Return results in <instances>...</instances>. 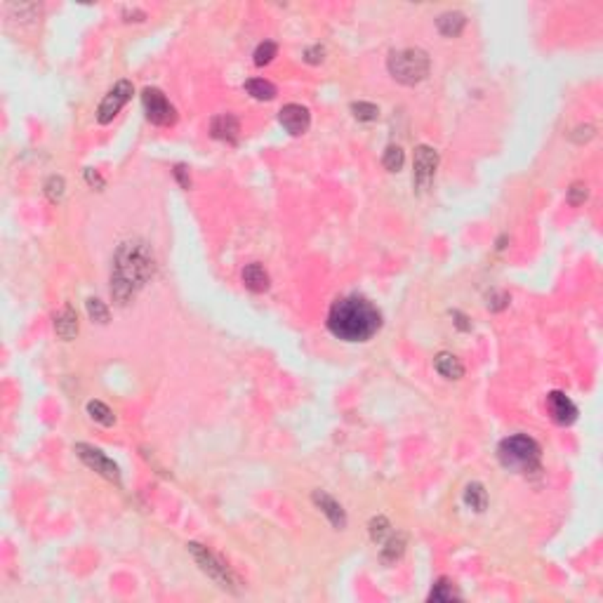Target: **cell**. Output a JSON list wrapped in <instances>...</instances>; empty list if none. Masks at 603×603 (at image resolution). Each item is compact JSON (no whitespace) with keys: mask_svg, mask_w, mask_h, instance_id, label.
I'll use <instances>...</instances> for the list:
<instances>
[{"mask_svg":"<svg viewBox=\"0 0 603 603\" xmlns=\"http://www.w3.org/2000/svg\"><path fill=\"white\" fill-rule=\"evenodd\" d=\"M155 276V255L141 238L123 241L111 259V297L118 307H125L137 297L144 285Z\"/></svg>","mask_w":603,"mask_h":603,"instance_id":"cell-1","label":"cell"},{"mask_svg":"<svg viewBox=\"0 0 603 603\" xmlns=\"http://www.w3.org/2000/svg\"><path fill=\"white\" fill-rule=\"evenodd\" d=\"M326 326L342 342H368L382 330V311L368 297L347 295L333 302Z\"/></svg>","mask_w":603,"mask_h":603,"instance_id":"cell-2","label":"cell"},{"mask_svg":"<svg viewBox=\"0 0 603 603\" xmlns=\"http://www.w3.org/2000/svg\"><path fill=\"white\" fill-rule=\"evenodd\" d=\"M497 459L504 469L521 471V474H537L542 469V448L535 438L526 436V434H514V436L500 441Z\"/></svg>","mask_w":603,"mask_h":603,"instance_id":"cell-3","label":"cell"},{"mask_svg":"<svg viewBox=\"0 0 603 603\" xmlns=\"http://www.w3.org/2000/svg\"><path fill=\"white\" fill-rule=\"evenodd\" d=\"M387 69L391 78L401 85H417L431 71V60L422 48L394 50L387 60Z\"/></svg>","mask_w":603,"mask_h":603,"instance_id":"cell-4","label":"cell"},{"mask_svg":"<svg viewBox=\"0 0 603 603\" xmlns=\"http://www.w3.org/2000/svg\"><path fill=\"white\" fill-rule=\"evenodd\" d=\"M186 549H189L193 561L198 563V568L203 570L207 578L215 580L219 587L226 589V592H233V594L238 592V585H241V582H238L236 575L231 573V568L226 566L217 554H212L210 549L203 547V544H198V542H189L186 544Z\"/></svg>","mask_w":603,"mask_h":603,"instance_id":"cell-5","label":"cell"},{"mask_svg":"<svg viewBox=\"0 0 603 603\" xmlns=\"http://www.w3.org/2000/svg\"><path fill=\"white\" fill-rule=\"evenodd\" d=\"M141 109H144L146 120L158 127H170L177 123V109L172 106V102L158 88L141 90Z\"/></svg>","mask_w":603,"mask_h":603,"instance_id":"cell-6","label":"cell"},{"mask_svg":"<svg viewBox=\"0 0 603 603\" xmlns=\"http://www.w3.org/2000/svg\"><path fill=\"white\" fill-rule=\"evenodd\" d=\"M438 167V151L429 144H420L415 148L413 158V186L417 193H424L431 186L434 177H436Z\"/></svg>","mask_w":603,"mask_h":603,"instance_id":"cell-7","label":"cell"},{"mask_svg":"<svg viewBox=\"0 0 603 603\" xmlns=\"http://www.w3.org/2000/svg\"><path fill=\"white\" fill-rule=\"evenodd\" d=\"M132 95H134V88L130 81L116 83V85L104 95L99 106H97V123H99V125H109V123L120 113V109L132 99Z\"/></svg>","mask_w":603,"mask_h":603,"instance_id":"cell-8","label":"cell"},{"mask_svg":"<svg viewBox=\"0 0 603 603\" xmlns=\"http://www.w3.org/2000/svg\"><path fill=\"white\" fill-rule=\"evenodd\" d=\"M76 455L85 462L90 469H95L97 474H102L106 481L111 483H118L120 485V466L113 462L111 457H106L99 448L95 445H88V443H76Z\"/></svg>","mask_w":603,"mask_h":603,"instance_id":"cell-9","label":"cell"},{"mask_svg":"<svg viewBox=\"0 0 603 603\" xmlns=\"http://www.w3.org/2000/svg\"><path fill=\"white\" fill-rule=\"evenodd\" d=\"M278 123L283 125L285 132H290L293 137H300L311 127V111L302 104H285L278 111Z\"/></svg>","mask_w":603,"mask_h":603,"instance_id":"cell-10","label":"cell"},{"mask_svg":"<svg viewBox=\"0 0 603 603\" xmlns=\"http://www.w3.org/2000/svg\"><path fill=\"white\" fill-rule=\"evenodd\" d=\"M547 410L552 415V420L561 427H570L578 420V406L573 403V398L563 391H549L547 394Z\"/></svg>","mask_w":603,"mask_h":603,"instance_id":"cell-11","label":"cell"},{"mask_svg":"<svg viewBox=\"0 0 603 603\" xmlns=\"http://www.w3.org/2000/svg\"><path fill=\"white\" fill-rule=\"evenodd\" d=\"M311 502H314L316 507L321 509V514L326 516L330 523H333L335 530H345L347 528V511H345V507H342L340 502L335 500L333 495H328L326 490H314Z\"/></svg>","mask_w":603,"mask_h":603,"instance_id":"cell-12","label":"cell"},{"mask_svg":"<svg viewBox=\"0 0 603 603\" xmlns=\"http://www.w3.org/2000/svg\"><path fill=\"white\" fill-rule=\"evenodd\" d=\"M210 134L226 144H236L241 137V120L233 113H219L210 120Z\"/></svg>","mask_w":603,"mask_h":603,"instance_id":"cell-13","label":"cell"},{"mask_svg":"<svg viewBox=\"0 0 603 603\" xmlns=\"http://www.w3.org/2000/svg\"><path fill=\"white\" fill-rule=\"evenodd\" d=\"M78 330H81V323H78V314L71 304H64V307L55 314V333L60 340L71 342L76 340Z\"/></svg>","mask_w":603,"mask_h":603,"instance_id":"cell-14","label":"cell"},{"mask_svg":"<svg viewBox=\"0 0 603 603\" xmlns=\"http://www.w3.org/2000/svg\"><path fill=\"white\" fill-rule=\"evenodd\" d=\"M243 285L250 290V293H267L271 288V276L269 271L262 267L259 262H250L245 264V269L241 271Z\"/></svg>","mask_w":603,"mask_h":603,"instance_id":"cell-15","label":"cell"},{"mask_svg":"<svg viewBox=\"0 0 603 603\" xmlns=\"http://www.w3.org/2000/svg\"><path fill=\"white\" fill-rule=\"evenodd\" d=\"M434 368H436V373L445 380H462L464 377V363L450 352L436 354V359H434Z\"/></svg>","mask_w":603,"mask_h":603,"instance_id":"cell-16","label":"cell"},{"mask_svg":"<svg viewBox=\"0 0 603 603\" xmlns=\"http://www.w3.org/2000/svg\"><path fill=\"white\" fill-rule=\"evenodd\" d=\"M464 26H466V17L457 10L443 12V15H438V19H436L438 34L445 36V38H457L464 31Z\"/></svg>","mask_w":603,"mask_h":603,"instance_id":"cell-17","label":"cell"},{"mask_svg":"<svg viewBox=\"0 0 603 603\" xmlns=\"http://www.w3.org/2000/svg\"><path fill=\"white\" fill-rule=\"evenodd\" d=\"M245 92L257 102H271L276 99L278 90L267 78H250V81H245Z\"/></svg>","mask_w":603,"mask_h":603,"instance_id":"cell-18","label":"cell"},{"mask_svg":"<svg viewBox=\"0 0 603 603\" xmlns=\"http://www.w3.org/2000/svg\"><path fill=\"white\" fill-rule=\"evenodd\" d=\"M462 500L469 509L485 511V507H488V490H485L483 483L471 481V483H466V488L462 492Z\"/></svg>","mask_w":603,"mask_h":603,"instance_id":"cell-19","label":"cell"},{"mask_svg":"<svg viewBox=\"0 0 603 603\" xmlns=\"http://www.w3.org/2000/svg\"><path fill=\"white\" fill-rule=\"evenodd\" d=\"M457 599H462V594L457 592L455 582L448 580V578L436 580V585L431 587L429 596H427V601H431V603H448V601H457Z\"/></svg>","mask_w":603,"mask_h":603,"instance_id":"cell-20","label":"cell"},{"mask_svg":"<svg viewBox=\"0 0 603 603\" xmlns=\"http://www.w3.org/2000/svg\"><path fill=\"white\" fill-rule=\"evenodd\" d=\"M382 544H384V547L380 549L382 561H384V563H396L401 556H403V552H406V535L403 533H396V535L391 533Z\"/></svg>","mask_w":603,"mask_h":603,"instance_id":"cell-21","label":"cell"},{"mask_svg":"<svg viewBox=\"0 0 603 603\" xmlns=\"http://www.w3.org/2000/svg\"><path fill=\"white\" fill-rule=\"evenodd\" d=\"M85 410L90 415V420H95L97 424H102V427H113L116 424L113 410L106 403H102V401H88Z\"/></svg>","mask_w":603,"mask_h":603,"instance_id":"cell-22","label":"cell"},{"mask_svg":"<svg viewBox=\"0 0 603 603\" xmlns=\"http://www.w3.org/2000/svg\"><path fill=\"white\" fill-rule=\"evenodd\" d=\"M403 163H406L403 148H401L398 144H389L384 148V153H382V165H384V170L398 172V170H403Z\"/></svg>","mask_w":603,"mask_h":603,"instance_id":"cell-23","label":"cell"},{"mask_svg":"<svg viewBox=\"0 0 603 603\" xmlns=\"http://www.w3.org/2000/svg\"><path fill=\"white\" fill-rule=\"evenodd\" d=\"M368 530H370V540H373L375 544H382L389 535L394 533L391 523H389L387 516H373L370 523H368Z\"/></svg>","mask_w":603,"mask_h":603,"instance_id":"cell-24","label":"cell"},{"mask_svg":"<svg viewBox=\"0 0 603 603\" xmlns=\"http://www.w3.org/2000/svg\"><path fill=\"white\" fill-rule=\"evenodd\" d=\"M352 113L359 123H375L380 118V106L373 102H354Z\"/></svg>","mask_w":603,"mask_h":603,"instance_id":"cell-25","label":"cell"},{"mask_svg":"<svg viewBox=\"0 0 603 603\" xmlns=\"http://www.w3.org/2000/svg\"><path fill=\"white\" fill-rule=\"evenodd\" d=\"M45 196L50 198V203H62L64 193H67V181H64L62 174H52V177L45 179Z\"/></svg>","mask_w":603,"mask_h":603,"instance_id":"cell-26","label":"cell"},{"mask_svg":"<svg viewBox=\"0 0 603 603\" xmlns=\"http://www.w3.org/2000/svg\"><path fill=\"white\" fill-rule=\"evenodd\" d=\"M276 55H278V45L274 41H264V43H259L255 48L252 62H255V67H269V64L274 62Z\"/></svg>","mask_w":603,"mask_h":603,"instance_id":"cell-27","label":"cell"},{"mask_svg":"<svg viewBox=\"0 0 603 603\" xmlns=\"http://www.w3.org/2000/svg\"><path fill=\"white\" fill-rule=\"evenodd\" d=\"M85 309H88V316L92 323H99V326H106L109 319H111V314H109V307L104 304L102 300H97V297H90V300L85 302Z\"/></svg>","mask_w":603,"mask_h":603,"instance_id":"cell-28","label":"cell"},{"mask_svg":"<svg viewBox=\"0 0 603 603\" xmlns=\"http://www.w3.org/2000/svg\"><path fill=\"white\" fill-rule=\"evenodd\" d=\"M587 198H589V186L585 184V181H575V184L568 189V196H566L570 207H580Z\"/></svg>","mask_w":603,"mask_h":603,"instance_id":"cell-29","label":"cell"},{"mask_svg":"<svg viewBox=\"0 0 603 603\" xmlns=\"http://www.w3.org/2000/svg\"><path fill=\"white\" fill-rule=\"evenodd\" d=\"M594 134H596V127H594V125H578V127L573 130V132H570V139H573L575 144H585V141L594 139Z\"/></svg>","mask_w":603,"mask_h":603,"instance_id":"cell-30","label":"cell"},{"mask_svg":"<svg viewBox=\"0 0 603 603\" xmlns=\"http://www.w3.org/2000/svg\"><path fill=\"white\" fill-rule=\"evenodd\" d=\"M507 307H509V295L507 293H500V290L490 293V297H488V309L490 311H504Z\"/></svg>","mask_w":603,"mask_h":603,"instance_id":"cell-31","label":"cell"},{"mask_svg":"<svg viewBox=\"0 0 603 603\" xmlns=\"http://www.w3.org/2000/svg\"><path fill=\"white\" fill-rule=\"evenodd\" d=\"M326 60V48L323 45H311V48L304 50V62L307 64H321Z\"/></svg>","mask_w":603,"mask_h":603,"instance_id":"cell-32","label":"cell"},{"mask_svg":"<svg viewBox=\"0 0 603 603\" xmlns=\"http://www.w3.org/2000/svg\"><path fill=\"white\" fill-rule=\"evenodd\" d=\"M172 174H174V179L179 181V186H181V189H186V191L191 189V174H189V167H186L184 163L174 165Z\"/></svg>","mask_w":603,"mask_h":603,"instance_id":"cell-33","label":"cell"},{"mask_svg":"<svg viewBox=\"0 0 603 603\" xmlns=\"http://www.w3.org/2000/svg\"><path fill=\"white\" fill-rule=\"evenodd\" d=\"M452 323H455L457 326V330H462V333H469L471 330V323H469V319H466V316L462 314V311H452Z\"/></svg>","mask_w":603,"mask_h":603,"instance_id":"cell-34","label":"cell"},{"mask_svg":"<svg viewBox=\"0 0 603 603\" xmlns=\"http://www.w3.org/2000/svg\"><path fill=\"white\" fill-rule=\"evenodd\" d=\"M85 181L90 186H97V189H104V179L99 177V172L92 170V167H88L85 170Z\"/></svg>","mask_w":603,"mask_h":603,"instance_id":"cell-35","label":"cell"},{"mask_svg":"<svg viewBox=\"0 0 603 603\" xmlns=\"http://www.w3.org/2000/svg\"><path fill=\"white\" fill-rule=\"evenodd\" d=\"M123 17H125V22H127V17H137V22H144V19H146L144 12L137 10V8H125V10H123Z\"/></svg>","mask_w":603,"mask_h":603,"instance_id":"cell-36","label":"cell"},{"mask_svg":"<svg viewBox=\"0 0 603 603\" xmlns=\"http://www.w3.org/2000/svg\"><path fill=\"white\" fill-rule=\"evenodd\" d=\"M507 243H509V236H507V233H502V236L497 238L495 248H497V250H504V248H507Z\"/></svg>","mask_w":603,"mask_h":603,"instance_id":"cell-37","label":"cell"}]
</instances>
